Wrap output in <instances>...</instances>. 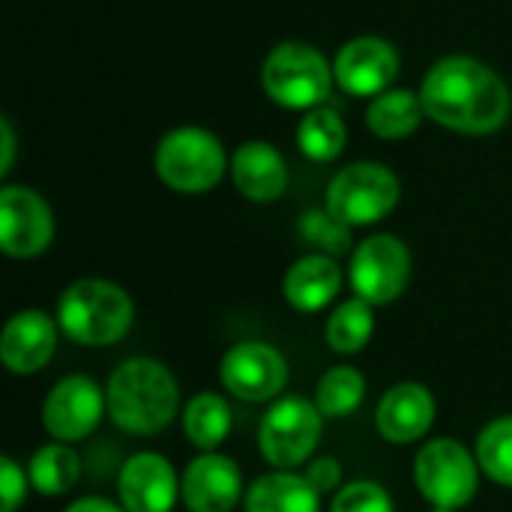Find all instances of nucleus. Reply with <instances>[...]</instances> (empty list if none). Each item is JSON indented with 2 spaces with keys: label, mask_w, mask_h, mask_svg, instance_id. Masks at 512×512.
I'll use <instances>...</instances> for the list:
<instances>
[{
  "label": "nucleus",
  "mask_w": 512,
  "mask_h": 512,
  "mask_svg": "<svg viewBox=\"0 0 512 512\" xmlns=\"http://www.w3.org/2000/svg\"><path fill=\"white\" fill-rule=\"evenodd\" d=\"M426 117L459 135H492L512 111L510 87L483 60L468 54L441 57L420 84Z\"/></svg>",
  "instance_id": "f257e3e1"
},
{
  "label": "nucleus",
  "mask_w": 512,
  "mask_h": 512,
  "mask_svg": "<svg viewBox=\"0 0 512 512\" xmlns=\"http://www.w3.org/2000/svg\"><path fill=\"white\" fill-rule=\"evenodd\" d=\"M108 417L129 435H159L180 408V384L174 372L150 357L120 363L105 387Z\"/></svg>",
  "instance_id": "f03ea898"
},
{
  "label": "nucleus",
  "mask_w": 512,
  "mask_h": 512,
  "mask_svg": "<svg viewBox=\"0 0 512 512\" xmlns=\"http://www.w3.org/2000/svg\"><path fill=\"white\" fill-rule=\"evenodd\" d=\"M135 321L132 297L108 279H78L57 300L63 336L84 348H108L126 339Z\"/></svg>",
  "instance_id": "7ed1b4c3"
},
{
  "label": "nucleus",
  "mask_w": 512,
  "mask_h": 512,
  "mask_svg": "<svg viewBox=\"0 0 512 512\" xmlns=\"http://www.w3.org/2000/svg\"><path fill=\"white\" fill-rule=\"evenodd\" d=\"M333 63L309 42H279L261 66L264 93L291 111L321 108L333 93Z\"/></svg>",
  "instance_id": "20e7f679"
},
{
  "label": "nucleus",
  "mask_w": 512,
  "mask_h": 512,
  "mask_svg": "<svg viewBox=\"0 0 512 512\" xmlns=\"http://www.w3.org/2000/svg\"><path fill=\"white\" fill-rule=\"evenodd\" d=\"M231 159L225 156L222 141L201 129V126H177L156 144L153 168L156 177L180 192V195H201L219 186Z\"/></svg>",
  "instance_id": "39448f33"
},
{
  "label": "nucleus",
  "mask_w": 512,
  "mask_h": 512,
  "mask_svg": "<svg viewBox=\"0 0 512 512\" xmlns=\"http://www.w3.org/2000/svg\"><path fill=\"white\" fill-rule=\"evenodd\" d=\"M402 198L399 177L381 162H354L342 168L324 195V207L348 228H363L387 219Z\"/></svg>",
  "instance_id": "423d86ee"
},
{
  "label": "nucleus",
  "mask_w": 512,
  "mask_h": 512,
  "mask_svg": "<svg viewBox=\"0 0 512 512\" xmlns=\"http://www.w3.org/2000/svg\"><path fill=\"white\" fill-rule=\"evenodd\" d=\"M414 480L420 495L441 510H462L477 498L480 462L465 444L453 438H435L423 444L414 459Z\"/></svg>",
  "instance_id": "0eeeda50"
},
{
  "label": "nucleus",
  "mask_w": 512,
  "mask_h": 512,
  "mask_svg": "<svg viewBox=\"0 0 512 512\" xmlns=\"http://www.w3.org/2000/svg\"><path fill=\"white\" fill-rule=\"evenodd\" d=\"M324 414L303 396H285L270 405L258 426V450L276 471L306 465L321 441Z\"/></svg>",
  "instance_id": "6e6552de"
},
{
  "label": "nucleus",
  "mask_w": 512,
  "mask_h": 512,
  "mask_svg": "<svg viewBox=\"0 0 512 512\" xmlns=\"http://www.w3.org/2000/svg\"><path fill=\"white\" fill-rule=\"evenodd\" d=\"M351 288L372 306L399 300L411 282V249L396 234H372L351 252Z\"/></svg>",
  "instance_id": "1a4fd4ad"
},
{
  "label": "nucleus",
  "mask_w": 512,
  "mask_h": 512,
  "mask_svg": "<svg viewBox=\"0 0 512 512\" xmlns=\"http://www.w3.org/2000/svg\"><path fill=\"white\" fill-rule=\"evenodd\" d=\"M54 240L51 204L30 186L0 189V246L9 258H39Z\"/></svg>",
  "instance_id": "9d476101"
},
{
  "label": "nucleus",
  "mask_w": 512,
  "mask_h": 512,
  "mask_svg": "<svg viewBox=\"0 0 512 512\" xmlns=\"http://www.w3.org/2000/svg\"><path fill=\"white\" fill-rule=\"evenodd\" d=\"M105 414V390L87 375H69L57 381L42 402V426L60 444L84 441L96 432Z\"/></svg>",
  "instance_id": "9b49d317"
},
{
  "label": "nucleus",
  "mask_w": 512,
  "mask_h": 512,
  "mask_svg": "<svg viewBox=\"0 0 512 512\" xmlns=\"http://www.w3.org/2000/svg\"><path fill=\"white\" fill-rule=\"evenodd\" d=\"M219 378L225 390L243 402H270L288 384V363L273 345L240 342L225 351L219 363Z\"/></svg>",
  "instance_id": "f8f14e48"
},
{
  "label": "nucleus",
  "mask_w": 512,
  "mask_h": 512,
  "mask_svg": "<svg viewBox=\"0 0 512 512\" xmlns=\"http://www.w3.org/2000/svg\"><path fill=\"white\" fill-rule=\"evenodd\" d=\"M336 87L348 96L375 99L387 93L399 75V51L381 36L348 39L333 60Z\"/></svg>",
  "instance_id": "ddd939ff"
},
{
  "label": "nucleus",
  "mask_w": 512,
  "mask_h": 512,
  "mask_svg": "<svg viewBox=\"0 0 512 512\" xmlns=\"http://www.w3.org/2000/svg\"><path fill=\"white\" fill-rule=\"evenodd\" d=\"M180 498L189 512H234L243 495V474L222 453H201L180 480Z\"/></svg>",
  "instance_id": "4468645a"
},
{
  "label": "nucleus",
  "mask_w": 512,
  "mask_h": 512,
  "mask_svg": "<svg viewBox=\"0 0 512 512\" xmlns=\"http://www.w3.org/2000/svg\"><path fill=\"white\" fill-rule=\"evenodd\" d=\"M117 495L126 512H171L180 495V483L165 456L135 453L120 468Z\"/></svg>",
  "instance_id": "2eb2a0df"
},
{
  "label": "nucleus",
  "mask_w": 512,
  "mask_h": 512,
  "mask_svg": "<svg viewBox=\"0 0 512 512\" xmlns=\"http://www.w3.org/2000/svg\"><path fill=\"white\" fill-rule=\"evenodd\" d=\"M57 321L39 309L15 312L0 333V360L12 375H36L57 351Z\"/></svg>",
  "instance_id": "dca6fc26"
},
{
  "label": "nucleus",
  "mask_w": 512,
  "mask_h": 512,
  "mask_svg": "<svg viewBox=\"0 0 512 512\" xmlns=\"http://www.w3.org/2000/svg\"><path fill=\"white\" fill-rule=\"evenodd\" d=\"M438 405L429 387L417 381H402L390 387L375 411V429L390 444H414L435 423Z\"/></svg>",
  "instance_id": "f3484780"
},
{
  "label": "nucleus",
  "mask_w": 512,
  "mask_h": 512,
  "mask_svg": "<svg viewBox=\"0 0 512 512\" xmlns=\"http://www.w3.org/2000/svg\"><path fill=\"white\" fill-rule=\"evenodd\" d=\"M228 171H231L237 192L255 204H270V201L282 198L288 189V165H285L282 153L273 144L258 141V138H252L234 150Z\"/></svg>",
  "instance_id": "a211bd4d"
},
{
  "label": "nucleus",
  "mask_w": 512,
  "mask_h": 512,
  "mask_svg": "<svg viewBox=\"0 0 512 512\" xmlns=\"http://www.w3.org/2000/svg\"><path fill=\"white\" fill-rule=\"evenodd\" d=\"M342 291V270L330 255H303L282 279V297L291 309L312 315L327 309Z\"/></svg>",
  "instance_id": "6ab92c4d"
},
{
  "label": "nucleus",
  "mask_w": 512,
  "mask_h": 512,
  "mask_svg": "<svg viewBox=\"0 0 512 512\" xmlns=\"http://www.w3.org/2000/svg\"><path fill=\"white\" fill-rule=\"evenodd\" d=\"M243 507L246 512H321V495L306 474L273 471L246 489Z\"/></svg>",
  "instance_id": "aec40b11"
},
{
  "label": "nucleus",
  "mask_w": 512,
  "mask_h": 512,
  "mask_svg": "<svg viewBox=\"0 0 512 512\" xmlns=\"http://www.w3.org/2000/svg\"><path fill=\"white\" fill-rule=\"evenodd\" d=\"M423 120H426V108L420 90L390 87L387 93L369 99L366 108V126L381 141H402L414 135Z\"/></svg>",
  "instance_id": "412c9836"
},
{
  "label": "nucleus",
  "mask_w": 512,
  "mask_h": 512,
  "mask_svg": "<svg viewBox=\"0 0 512 512\" xmlns=\"http://www.w3.org/2000/svg\"><path fill=\"white\" fill-rule=\"evenodd\" d=\"M183 432L201 453H216L231 435V408L216 393H198L183 408Z\"/></svg>",
  "instance_id": "4be33fe9"
},
{
  "label": "nucleus",
  "mask_w": 512,
  "mask_h": 512,
  "mask_svg": "<svg viewBox=\"0 0 512 512\" xmlns=\"http://www.w3.org/2000/svg\"><path fill=\"white\" fill-rule=\"evenodd\" d=\"M27 477H30V486L45 495V498H60L66 495L78 477H81V459L78 453L69 447V444H45L39 447L30 462H27Z\"/></svg>",
  "instance_id": "5701e85b"
},
{
  "label": "nucleus",
  "mask_w": 512,
  "mask_h": 512,
  "mask_svg": "<svg viewBox=\"0 0 512 512\" xmlns=\"http://www.w3.org/2000/svg\"><path fill=\"white\" fill-rule=\"evenodd\" d=\"M348 144V126L333 108H312L297 123V147L312 162H333Z\"/></svg>",
  "instance_id": "b1692460"
},
{
  "label": "nucleus",
  "mask_w": 512,
  "mask_h": 512,
  "mask_svg": "<svg viewBox=\"0 0 512 512\" xmlns=\"http://www.w3.org/2000/svg\"><path fill=\"white\" fill-rule=\"evenodd\" d=\"M372 333H375V306L360 297L339 303L324 330L327 345L336 354H360L369 345Z\"/></svg>",
  "instance_id": "393cba45"
},
{
  "label": "nucleus",
  "mask_w": 512,
  "mask_h": 512,
  "mask_svg": "<svg viewBox=\"0 0 512 512\" xmlns=\"http://www.w3.org/2000/svg\"><path fill=\"white\" fill-rule=\"evenodd\" d=\"M366 399V378L354 366H336L321 375L315 387V405L327 420L351 417Z\"/></svg>",
  "instance_id": "a878e982"
},
{
  "label": "nucleus",
  "mask_w": 512,
  "mask_h": 512,
  "mask_svg": "<svg viewBox=\"0 0 512 512\" xmlns=\"http://www.w3.org/2000/svg\"><path fill=\"white\" fill-rule=\"evenodd\" d=\"M477 462H480V471L492 483L512 489V414L492 420L480 432V438H477Z\"/></svg>",
  "instance_id": "bb28decb"
},
{
  "label": "nucleus",
  "mask_w": 512,
  "mask_h": 512,
  "mask_svg": "<svg viewBox=\"0 0 512 512\" xmlns=\"http://www.w3.org/2000/svg\"><path fill=\"white\" fill-rule=\"evenodd\" d=\"M300 237L306 240V243H312L315 249H321V255H330V258H336V255H345L348 249H354V243H351V228L345 225V222H339L327 207H321V210H306L303 216H300Z\"/></svg>",
  "instance_id": "cd10ccee"
},
{
  "label": "nucleus",
  "mask_w": 512,
  "mask_h": 512,
  "mask_svg": "<svg viewBox=\"0 0 512 512\" xmlns=\"http://www.w3.org/2000/svg\"><path fill=\"white\" fill-rule=\"evenodd\" d=\"M330 512H396V507L384 486L372 480H357L336 492Z\"/></svg>",
  "instance_id": "c85d7f7f"
},
{
  "label": "nucleus",
  "mask_w": 512,
  "mask_h": 512,
  "mask_svg": "<svg viewBox=\"0 0 512 512\" xmlns=\"http://www.w3.org/2000/svg\"><path fill=\"white\" fill-rule=\"evenodd\" d=\"M27 486H30V477L18 468L15 459L3 456L0 459V501H3V512H18V507L27 498Z\"/></svg>",
  "instance_id": "c756f323"
},
{
  "label": "nucleus",
  "mask_w": 512,
  "mask_h": 512,
  "mask_svg": "<svg viewBox=\"0 0 512 512\" xmlns=\"http://www.w3.org/2000/svg\"><path fill=\"white\" fill-rule=\"evenodd\" d=\"M306 480L315 486L318 495H330L342 489V465L336 459H315L306 465Z\"/></svg>",
  "instance_id": "7c9ffc66"
},
{
  "label": "nucleus",
  "mask_w": 512,
  "mask_h": 512,
  "mask_svg": "<svg viewBox=\"0 0 512 512\" xmlns=\"http://www.w3.org/2000/svg\"><path fill=\"white\" fill-rule=\"evenodd\" d=\"M0 132H3V159H0V174L6 177L9 168H12V159H15V132H12V123L3 117L0 120Z\"/></svg>",
  "instance_id": "2f4dec72"
},
{
  "label": "nucleus",
  "mask_w": 512,
  "mask_h": 512,
  "mask_svg": "<svg viewBox=\"0 0 512 512\" xmlns=\"http://www.w3.org/2000/svg\"><path fill=\"white\" fill-rule=\"evenodd\" d=\"M63 512H126V510H123V507H117V504H111V501H105V498H81V501L69 504Z\"/></svg>",
  "instance_id": "473e14b6"
},
{
  "label": "nucleus",
  "mask_w": 512,
  "mask_h": 512,
  "mask_svg": "<svg viewBox=\"0 0 512 512\" xmlns=\"http://www.w3.org/2000/svg\"><path fill=\"white\" fill-rule=\"evenodd\" d=\"M429 512H453V510H441V507H435V510H429Z\"/></svg>",
  "instance_id": "72a5a7b5"
}]
</instances>
